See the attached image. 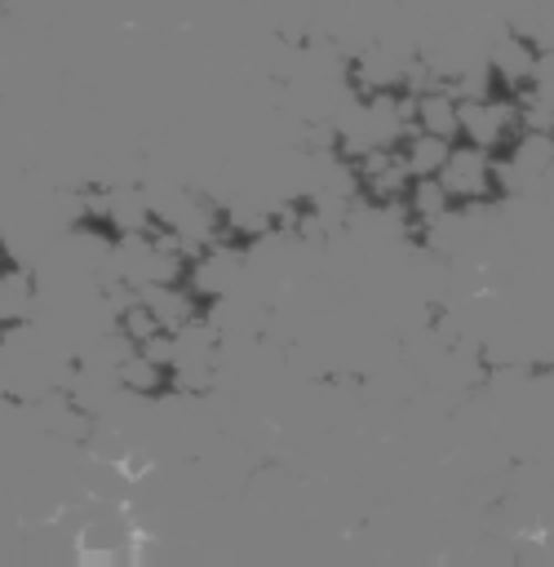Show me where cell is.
Returning a JSON list of instances; mask_svg holds the SVG:
<instances>
[{
	"label": "cell",
	"mask_w": 554,
	"mask_h": 567,
	"mask_svg": "<svg viewBox=\"0 0 554 567\" xmlns=\"http://www.w3.org/2000/svg\"><path fill=\"white\" fill-rule=\"evenodd\" d=\"M434 177L443 182V190L452 195L456 208H470V204L492 199L501 190V182H496V155L483 151V146H474V142H461V137L452 142V151H448V159H443V168Z\"/></svg>",
	"instance_id": "1"
},
{
	"label": "cell",
	"mask_w": 554,
	"mask_h": 567,
	"mask_svg": "<svg viewBox=\"0 0 554 567\" xmlns=\"http://www.w3.org/2000/svg\"><path fill=\"white\" fill-rule=\"evenodd\" d=\"M168 368L164 363H155L146 350H129L120 363H115V381H120V390H129V394H160L164 385H168Z\"/></svg>",
	"instance_id": "2"
},
{
	"label": "cell",
	"mask_w": 554,
	"mask_h": 567,
	"mask_svg": "<svg viewBox=\"0 0 554 567\" xmlns=\"http://www.w3.org/2000/svg\"><path fill=\"white\" fill-rule=\"evenodd\" d=\"M399 151H403V164H408L412 177H434L443 168L452 142L448 137H434V133H421V128H408L403 142H399Z\"/></svg>",
	"instance_id": "3"
},
{
	"label": "cell",
	"mask_w": 554,
	"mask_h": 567,
	"mask_svg": "<svg viewBox=\"0 0 554 567\" xmlns=\"http://www.w3.org/2000/svg\"><path fill=\"white\" fill-rule=\"evenodd\" d=\"M31 297H35L31 275H27L22 266H4V270H0V323H18V319H27Z\"/></svg>",
	"instance_id": "4"
}]
</instances>
